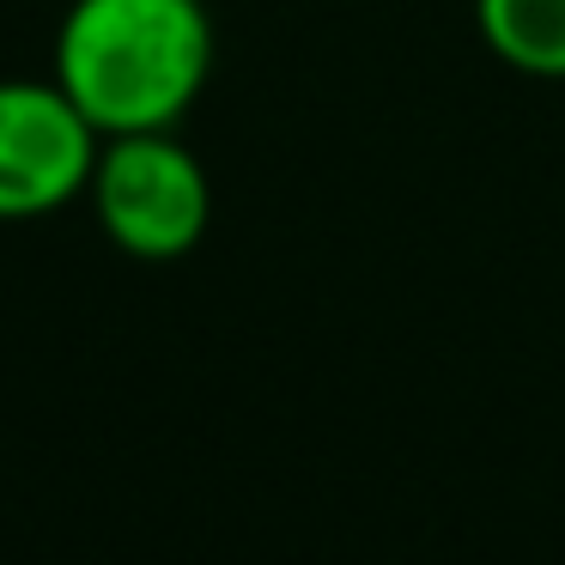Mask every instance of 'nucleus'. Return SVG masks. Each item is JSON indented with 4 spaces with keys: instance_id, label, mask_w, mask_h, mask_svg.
Masks as SVG:
<instances>
[{
    "instance_id": "4",
    "label": "nucleus",
    "mask_w": 565,
    "mask_h": 565,
    "mask_svg": "<svg viewBox=\"0 0 565 565\" xmlns=\"http://www.w3.org/2000/svg\"><path fill=\"white\" fill-rule=\"evenodd\" d=\"M480 31L499 62L565 79V0H480Z\"/></svg>"
},
{
    "instance_id": "2",
    "label": "nucleus",
    "mask_w": 565,
    "mask_h": 565,
    "mask_svg": "<svg viewBox=\"0 0 565 565\" xmlns=\"http://www.w3.org/2000/svg\"><path fill=\"white\" fill-rule=\"evenodd\" d=\"M92 201H98L104 232L140 262L189 256L207 232L213 207L207 171L189 147H177L171 128L110 135V147L98 152V171H92Z\"/></svg>"
},
{
    "instance_id": "3",
    "label": "nucleus",
    "mask_w": 565,
    "mask_h": 565,
    "mask_svg": "<svg viewBox=\"0 0 565 565\" xmlns=\"http://www.w3.org/2000/svg\"><path fill=\"white\" fill-rule=\"evenodd\" d=\"M98 171V128L62 86L0 79V220H38Z\"/></svg>"
},
{
    "instance_id": "1",
    "label": "nucleus",
    "mask_w": 565,
    "mask_h": 565,
    "mask_svg": "<svg viewBox=\"0 0 565 565\" xmlns=\"http://www.w3.org/2000/svg\"><path fill=\"white\" fill-rule=\"evenodd\" d=\"M213 62L201 0H74L55 38V86L98 135H152L195 104Z\"/></svg>"
}]
</instances>
